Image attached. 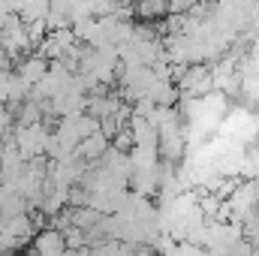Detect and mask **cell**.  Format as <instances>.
Returning <instances> with one entry per match:
<instances>
[{"mask_svg":"<svg viewBox=\"0 0 259 256\" xmlns=\"http://www.w3.org/2000/svg\"><path fill=\"white\" fill-rule=\"evenodd\" d=\"M49 139H52L49 124H36V127H15V145H18V154L24 157V163L46 157Z\"/></svg>","mask_w":259,"mask_h":256,"instance_id":"obj_1","label":"cell"},{"mask_svg":"<svg viewBox=\"0 0 259 256\" xmlns=\"http://www.w3.org/2000/svg\"><path fill=\"white\" fill-rule=\"evenodd\" d=\"M12 72H15V75H21L30 88H36V84L52 72V61H46L42 55H27L24 61H18V64H15Z\"/></svg>","mask_w":259,"mask_h":256,"instance_id":"obj_2","label":"cell"},{"mask_svg":"<svg viewBox=\"0 0 259 256\" xmlns=\"http://www.w3.org/2000/svg\"><path fill=\"white\" fill-rule=\"evenodd\" d=\"M66 250L69 247H66V241H64V232H58V229L36 232V238L30 244V253L33 256H64Z\"/></svg>","mask_w":259,"mask_h":256,"instance_id":"obj_3","label":"cell"},{"mask_svg":"<svg viewBox=\"0 0 259 256\" xmlns=\"http://www.w3.org/2000/svg\"><path fill=\"white\" fill-rule=\"evenodd\" d=\"M21 214H30L27 199L18 196L15 190L0 187V220H12V217H21Z\"/></svg>","mask_w":259,"mask_h":256,"instance_id":"obj_4","label":"cell"},{"mask_svg":"<svg viewBox=\"0 0 259 256\" xmlns=\"http://www.w3.org/2000/svg\"><path fill=\"white\" fill-rule=\"evenodd\" d=\"M52 15V3H42V0H33V3H18V18L24 24H33V21H46Z\"/></svg>","mask_w":259,"mask_h":256,"instance_id":"obj_5","label":"cell"},{"mask_svg":"<svg viewBox=\"0 0 259 256\" xmlns=\"http://www.w3.org/2000/svg\"><path fill=\"white\" fill-rule=\"evenodd\" d=\"M136 9V15L139 18H163V15H169V3H163V0H145V3H139V6H133Z\"/></svg>","mask_w":259,"mask_h":256,"instance_id":"obj_6","label":"cell"},{"mask_svg":"<svg viewBox=\"0 0 259 256\" xmlns=\"http://www.w3.org/2000/svg\"><path fill=\"white\" fill-rule=\"evenodd\" d=\"M64 241H66V247L72 250V253H81L84 247H88V238H84V232L81 229H75V226H69L64 232Z\"/></svg>","mask_w":259,"mask_h":256,"instance_id":"obj_7","label":"cell"},{"mask_svg":"<svg viewBox=\"0 0 259 256\" xmlns=\"http://www.w3.org/2000/svg\"><path fill=\"white\" fill-rule=\"evenodd\" d=\"M250 256H259V247H253V253H250Z\"/></svg>","mask_w":259,"mask_h":256,"instance_id":"obj_8","label":"cell"},{"mask_svg":"<svg viewBox=\"0 0 259 256\" xmlns=\"http://www.w3.org/2000/svg\"><path fill=\"white\" fill-rule=\"evenodd\" d=\"M27 256H33V253H27Z\"/></svg>","mask_w":259,"mask_h":256,"instance_id":"obj_9","label":"cell"}]
</instances>
